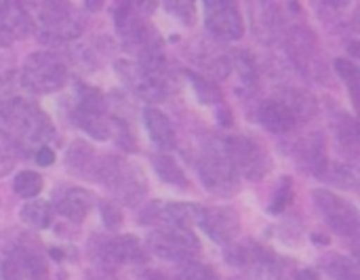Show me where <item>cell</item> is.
<instances>
[{
    "label": "cell",
    "instance_id": "obj_5",
    "mask_svg": "<svg viewBox=\"0 0 360 280\" xmlns=\"http://www.w3.org/2000/svg\"><path fill=\"white\" fill-rule=\"evenodd\" d=\"M224 146L236 173L245 175L247 179L259 182L270 171V156L259 141L238 135L224 139Z\"/></svg>",
    "mask_w": 360,
    "mask_h": 280
},
{
    "label": "cell",
    "instance_id": "obj_19",
    "mask_svg": "<svg viewBox=\"0 0 360 280\" xmlns=\"http://www.w3.org/2000/svg\"><path fill=\"white\" fill-rule=\"evenodd\" d=\"M323 177L340 188L360 192V167H352V165H331L329 167L327 165Z\"/></svg>",
    "mask_w": 360,
    "mask_h": 280
},
{
    "label": "cell",
    "instance_id": "obj_11",
    "mask_svg": "<svg viewBox=\"0 0 360 280\" xmlns=\"http://www.w3.org/2000/svg\"><path fill=\"white\" fill-rule=\"evenodd\" d=\"M257 118H259V122L268 129V131H272V133H278V135H283V133H289V131H293L295 127H297V118H295V114L276 97V99H266V101H262L259 103V110H257Z\"/></svg>",
    "mask_w": 360,
    "mask_h": 280
},
{
    "label": "cell",
    "instance_id": "obj_1",
    "mask_svg": "<svg viewBox=\"0 0 360 280\" xmlns=\"http://www.w3.org/2000/svg\"><path fill=\"white\" fill-rule=\"evenodd\" d=\"M0 118L8 133L27 146L42 144L55 133L49 116L25 97H8L0 101Z\"/></svg>",
    "mask_w": 360,
    "mask_h": 280
},
{
    "label": "cell",
    "instance_id": "obj_22",
    "mask_svg": "<svg viewBox=\"0 0 360 280\" xmlns=\"http://www.w3.org/2000/svg\"><path fill=\"white\" fill-rule=\"evenodd\" d=\"M188 78H190L192 89H194V93H196L200 103L211 106V103H219L221 101V93H219V89L213 82H209L207 78H202V76H198L194 72H188Z\"/></svg>",
    "mask_w": 360,
    "mask_h": 280
},
{
    "label": "cell",
    "instance_id": "obj_29",
    "mask_svg": "<svg viewBox=\"0 0 360 280\" xmlns=\"http://www.w3.org/2000/svg\"><path fill=\"white\" fill-rule=\"evenodd\" d=\"M165 6H167V11L173 13L181 23H186V25H192V23H194V13H196V8H194L192 2H167Z\"/></svg>",
    "mask_w": 360,
    "mask_h": 280
},
{
    "label": "cell",
    "instance_id": "obj_15",
    "mask_svg": "<svg viewBox=\"0 0 360 280\" xmlns=\"http://www.w3.org/2000/svg\"><path fill=\"white\" fill-rule=\"evenodd\" d=\"M0 27L13 36H25L32 32V19L19 2H0Z\"/></svg>",
    "mask_w": 360,
    "mask_h": 280
},
{
    "label": "cell",
    "instance_id": "obj_23",
    "mask_svg": "<svg viewBox=\"0 0 360 280\" xmlns=\"http://www.w3.org/2000/svg\"><path fill=\"white\" fill-rule=\"evenodd\" d=\"M13 190L21 196V198H34L40 194L42 190V177L34 171H21L15 177Z\"/></svg>",
    "mask_w": 360,
    "mask_h": 280
},
{
    "label": "cell",
    "instance_id": "obj_9",
    "mask_svg": "<svg viewBox=\"0 0 360 280\" xmlns=\"http://www.w3.org/2000/svg\"><path fill=\"white\" fill-rule=\"evenodd\" d=\"M205 23L207 30L219 40H238L245 34L240 11L234 2H226V0L205 2Z\"/></svg>",
    "mask_w": 360,
    "mask_h": 280
},
{
    "label": "cell",
    "instance_id": "obj_32",
    "mask_svg": "<svg viewBox=\"0 0 360 280\" xmlns=\"http://www.w3.org/2000/svg\"><path fill=\"white\" fill-rule=\"evenodd\" d=\"M36 163H38L40 167H51V165L55 163V152H53L51 148L42 146V148L36 152Z\"/></svg>",
    "mask_w": 360,
    "mask_h": 280
},
{
    "label": "cell",
    "instance_id": "obj_28",
    "mask_svg": "<svg viewBox=\"0 0 360 280\" xmlns=\"http://www.w3.org/2000/svg\"><path fill=\"white\" fill-rule=\"evenodd\" d=\"M0 274H2V280H30L23 266L19 264L17 255H8L4 257L2 266H0Z\"/></svg>",
    "mask_w": 360,
    "mask_h": 280
},
{
    "label": "cell",
    "instance_id": "obj_18",
    "mask_svg": "<svg viewBox=\"0 0 360 280\" xmlns=\"http://www.w3.org/2000/svg\"><path fill=\"white\" fill-rule=\"evenodd\" d=\"M74 122L89 133L95 139H108L110 137V120L105 118V114H95V112H82L76 108L74 112Z\"/></svg>",
    "mask_w": 360,
    "mask_h": 280
},
{
    "label": "cell",
    "instance_id": "obj_30",
    "mask_svg": "<svg viewBox=\"0 0 360 280\" xmlns=\"http://www.w3.org/2000/svg\"><path fill=\"white\" fill-rule=\"evenodd\" d=\"M236 65H238L240 76H243V80H245V82H255V78H257V70H255V63H253V59H251V55H249V53L240 51V53L236 55Z\"/></svg>",
    "mask_w": 360,
    "mask_h": 280
},
{
    "label": "cell",
    "instance_id": "obj_17",
    "mask_svg": "<svg viewBox=\"0 0 360 280\" xmlns=\"http://www.w3.org/2000/svg\"><path fill=\"white\" fill-rule=\"evenodd\" d=\"M154 171L156 175L169 184V186H177V188H188V177L184 175V171L179 169V165L169 156V154H156L152 158Z\"/></svg>",
    "mask_w": 360,
    "mask_h": 280
},
{
    "label": "cell",
    "instance_id": "obj_25",
    "mask_svg": "<svg viewBox=\"0 0 360 280\" xmlns=\"http://www.w3.org/2000/svg\"><path fill=\"white\" fill-rule=\"evenodd\" d=\"M181 280H219L217 274L213 272V268L205 266V264H196V262H186L181 266L179 272Z\"/></svg>",
    "mask_w": 360,
    "mask_h": 280
},
{
    "label": "cell",
    "instance_id": "obj_6",
    "mask_svg": "<svg viewBox=\"0 0 360 280\" xmlns=\"http://www.w3.org/2000/svg\"><path fill=\"white\" fill-rule=\"evenodd\" d=\"M314 205L316 209L323 213L325 222L331 226V230H335L342 236H352L360 230V211L348 203L346 198L338 196L331 190H314L312 192Z\"/></svg>",
    "mask_w": 360,
    "mask_h": 280
},
{
    "label": "cell",
    "instance_id": "obj_26",
    "mask_svg": "<svg viewBox=\"0 0 360 280\" xmlns=\"http://www.w3.org/2000/svg\"><path fill=\"white\" fill-rule=\"evenodd\" d=\"M293 201V188H291V179L289 177H283L281 184H278V190L272 198V205H270V213H281L285 211V207Z\"/></svg>",
    "mask_w": 360,
    "mask_h": 280
},
{
    "label": "cell",
    "instance_id": "obj_2",
    "mask_svg": "<svg viewBox=\"0 0 360 280\" xmlns=\"http://www.w3.org/2000/svg\"><path fill=\"white\" fill-rule=\"evenodd\" d=\"M93 177L127 205H137L146 194V177L139 167H133L116 156H105L101 163H97Z\"/></svg>",
    "mask_w": 360,
    "mask_h": 280
},
{
    "label": "cell",
    "instance_id": "obj_27",
    "mask_svg": "<svg viewBox=\"0 0 360 280\" xmlns=\"http://www.w3.org/2000/svg\"><path fill=\"white\" fill-rule=\"evenodd\" d=\"M15 144L6 137V133H0V177L6 175L15 165Z\"/></svg>",
    "mask_w": 360,
    "mask_h": 280
},
{
    "label": "cell",
    "instance_id": "obj_8",
    "mask_svg": "<svg viewBox=\"0 0 360 280\" xmlns=\"http://www.w3.org/2000/svg\"><path fill=\"white\" fill-rule=\"evenodd\" d=\"M38 23L44 34L59 40L78 38L82 34V21L76 11L61 2H46L38 8Z\"/></svg>",
    "mask_w": 360,
    "mask_h": 280
},
{
    "label": "cell",
    "instance_id": "obj_10",
    "mask_svg": "<svg viewBox=\"0 0 360 280\" xmlns=\"http://www.w3.org/2000/svg\"><path fill=\"white\" fill-rule=\"evenodd\" d=\"M200 228L215 243L228 245V243H232L238 236V232H240V219H238L236 211L226 209V207L205 209L202 211V219H200Z\"/></svg>",
    "mask_w": 360,
    "mask_h": 280
},
{
    "label": "cell",
    "instance_id": "obj_7",
    "mask_svg": "<svg viewBox=\"0 0 360 280\" xmlns=\"http://www.w3.org/2000/svg\"><path fill=\"white\" fill-rule=\"evenodd\" d=\"M150 251L169 262H190V257L198 251V238L184 228L162 226L152 232L148 238Z\"/></svg>",
    "mask_w": 360,
    "mask_h": 280
},
{
    "label": "cell",
    "instance_id": "obj_4",
    "mask_svg": "<svg viewBox=\"0 0 360 280\" xmlns=\"http://www.w3.org/2000/svg\"><path fill=\"white\" fill-rule=\"evenodd\" d=\"M198 175L202 186L217 196H230L238 190V173L226 152L224 139L211 144L202 154L198 160Z\"/></svg>",
    "mask_w": 360,
    "mask_h": 280
},
{
    "label": "cell",
    "instance_id": "obj_12",
    "mask_svg": "<svg viewBox=\"0 0 360 280\" xmlns=\"http://www.w3.org/2000/svg\"><path fill=\"white\" fill-rule=\"evenodd\" d=\"M101 257L103 262L116 266V264H139L146 260L141 245L135 236H116L112 241H108L101 247Z\"/></svg>",
    "mask_w": 360,
    "mask_h": 280
},
{
    "label": "cell",
    "instance_id": "obj_13",
    "mask_svg": "<svg viewBox=\"0 0 360 280\" xmlns=\"http://www.w3.org/2000/svg\"><path fill=\"white\" fill-rule=\"evenodd\" d=\"M93 203H95V196L89 190L72 188L57 201V213L70 222H82L86 213L91 211Z\"/></svg>",
    "mask_w": 360,
    "mask_h": 280
},
{
    "label": "cell",
    "instance_id": "obj_24",
    "mask_svg": "<svg viewBox=\"0 0 360 280\" xmlns=\"http://www.w3.org/2000/svg\"><path fill=\"white\" fill-rule=\"evenodd\" d=\"M17 260H19V264L23 266V270H25V274H27V279L30 280L46 279L49 270H46L44 260H42L38 253H32V251H19Z\"/></svg>",
    "mask_w": 360,
    "mask_h": 280
},
{
    "label": "cell",
    "instance_id": "obj_16",
    "mask_svg": "<svg viewBox=\"0 0 360 280\" xmlns=\"http://www.w3.org/2000/svg\"><path fill=\"white\" fill-rule=\"evenodd\" d=\"M95 150L84 144V141H74L70 146V150L65 152V165L70 167L72 173L76 175H84L89 171L95 169Z\"/></svg>",
    "mask_w": 360,
    "mask_h": 280
},
{
    "label": "cell",
    "instance_id": "obj_3",
    "mask_svg": "<svg viewBox=\"0 0 360 280\" xmlns=\"http://www.w3.org/2000/svg\"><path fill=\"white\" fill-rule=\"evenodd\" d=\"M65 78H68V68L57 55L49 51L30 55L19 76L21 87L36 95H46L61 89Z\"/></svg>",
    "mask_w": 360,
    "mask_h": 280
},
{
    "label": "cell",
    "instance_id": "obj_20",
    "mask_svg": "<svg viewBox=\"0 0 360 280\" xmlns=\"http://www.w3.org/2000/svg\"><path fill=\"white\" fill-rule=\"evenodd\" d=\"M325 270L331 276V280H360V266L356 262L342 257V255H331L325 260Z\"/></svg>",
    "mask_w": 360,
    "mask_h": 280
},
{
    "label": "cell",
    "instance_id": "obj_31",
    "mask_svg": "<svg viewBox=\"0 0 360 280\" xmlns=\"http://www.w3.org/2000/svg\"><path fill=\"white\" fill-rule=\"evenodd\" d=\"M101 215H103V224H105L110 230H114V228H118V226L122 224V213H120V209H118L116 205H112V203H101Z\"/></svg>",
    "mask_w": 360,
    "mask_h": 280
},
{
    "label": "cell",
    "instance_id": "obj_33",
    "mask_svg": "<svg viewBox=\"0 0 360 280\" xmlns=\"http://www.w3.org/2000/svg\"><path fill=\"white\" fill-rule=\"evenodd\" d=\"M348 51H350V53H352L354 57H360V40H354V42H350Z\"/></svg>",
    "mask_w": 360,
    "mask_h": 280
},
{
    "label": "cell",
    "instance_id": "obj_34",
    "mask_svg": "<svg viewBox=\"0 0 360 280\" xmlns=\"http://www.w3.org/2000/svg\"><path fill=\"white\" fill-rule=\"evenodd\" d=\"M352 23H354V27L360 32V4L356 6V11H354V17H352Z\"/></svg>",
    "mask_w": 360,
    "mask_h": 280
},
{
    "label": "cell",
    "instance_id": "obj_21",
    "mask_svg": "<svg viewBox=\"0 0 360 280\" xmlns=\"http://www.w3.org/2000/svg\"><path fill=\"white\" fill-rule=\"evenodd\" d=\"M21 219H23V224H27L32 228H38V230L49 228L51 226V207H49V203L32 201V203L23 205Z\"/></svg>",
    "mask_w": 360,
    "mask_h": 280
},
{
    "label": "cell",
    "instance_id": "obj_14",
    "mask_svg": "<svg viewBox=\"0 0 360 280\" xmlns=\"http://www.w3.org/2000/svg\"><path fill=\"white\" fill-rule=\"evenodd\" d=\"M143 122L150 133V139L160 146V148H171L175 144V131L167 114H162L156 108H146L143 110Z\"/></svg>",
    "mask_w": 360,
    "mask_h": 280
}]
</instances>
